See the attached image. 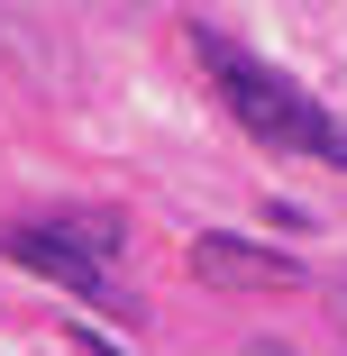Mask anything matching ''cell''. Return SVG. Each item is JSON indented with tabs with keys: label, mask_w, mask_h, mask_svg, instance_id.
<instances>
[{
	"label": "cell",
	"mask_w": 347,
	"mask_h": 356,
	"mask_svg": "<svg viewBox=\"0 0 347 356\" xmlns=\"http://www.w3.org/2000/svg\"><path fill=\"white\" fill-rule=\"evenodd\" d=\"M192 46H201V64H211V83H220L229 119L256 137V147H274V156H302V165H329V174H347V119H338L329 101H311L302 83H284L274 64H256L247 46L211 37V28H201Z\"/></svg>",
	"instance_id": "6da1fadb"
},
{
	"label": "cell",
	"mask_w": 347,
	"mask_h": 356,
	"mask_svg": "<svg viewBox=\"0 0 347 356\" xmlns=\"http://www.w3.org/2000/svg\"><path fill=\"white\" fill-rule=\"evenodd\" d=\"M0 256H10V265H28L37 283H55V293H74V302L110 311V320H137V302L119 293V274H110L92 247H74L55 220H19V229H0Z\"/></svg>",
	"instance_id": "7a4b0ae2"
},
{
	"label": "cell",
	"mask_w": 347,
	"mask_h": 356,
	"mask_svg": "<svg viewBox=\"0 0 347 356\" xmlns=\"http://www.w3.org/2000/svg\"><path fill=\"white\" fill-rule=\"evenodd\" d=\"M192 274L201 283H229V293H293L302 265L293 256H274V247H247V238H192Z\"/></svg>",
	"instance_id": "3957f363"
},
{
	"label": "cell",
	"mask_w": 347,
	"mask_h": 356,
	"mask_svg": "<svg viewBox=\"0 0 347 356\" xmlns=\"http://www.w3.org/2000/svg\"><path fill=\"white\" fill-rule=\"evenodd\" d=\"M74 247H92L101 265H119V247H128V229H119V210H74V220H55Z\"/></svg>",
	"instance_id": "277c9868"
},
{
	"label": "cell",
	"mask_w": 347,
	"mask_h": 356,
	"mask_svg": "<svg viewBox=\"0 0 347 356\" xmlns=\"http://www.w3.org/2000/svg\"><path fill=\"white\" fill-rule=\"evenodd\" d=\"M74 347H83V356H119V347H110L101 329H74Z\"/></svg>",
	"instance_id": "5b68a950"
},
{
	"label": "cell",
	"mask_w": 347,
	"mask_h": 356,
	"mask_svg": "<svg viewBox=\"0 0 347 356\" xmlns=\"http://www.w3.org/2000/svg\"><path fill=\"white\" fill-rule=\"evenodd\" d=\"M238 356H284V347H274V338H256V347H238Z\"/></svg>",
	"instance_id": "8992f818"
},
{
	"label": "cell",
	"mask_w": 347,
	"mask_h": 356,
	"mask_svg": "<svg viewBox=\"0 0 347 356\" xmlns=\"http://www.w3.org/2000/svg\"><path fill=\"white\" fill-rule=\"evenodd\" d=\"M338 320H347V311H338Z\"/></svg>",
	"instance_id": "52a82bcc"
}]
</instances>
